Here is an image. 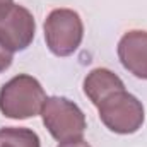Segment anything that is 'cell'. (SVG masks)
<instances>
[{
    "label": "cell",
    "instance_id": "obj_4",
    "mask_svg": "<svg viewBox=\"0 0 147 147\" xmlns=\"http://www.w3.org/2000/svg\"><path fill=\"white\" fill-rule=\"evenodd\" d=\"M45 41L48 50L57 57L75 53L84 38L80 16L72 9H55L45 19Z\"/></svg>",
    "mask_w": 147,
    "mask_h": 147
},
{
    "label": "cell",
    "instance_id": "obj_3",
    "mask_svg": "<svg viewBox=\"0 0 147 147\" xmlns=\"http://www.w3.org/2000/svg\"><path fill=\"white\" fill-rule=\"evenodd\" d=\"M96 108L103 125L118 135L135 134L139 128H142L146 120L142 103L125 89L111 92Z\"/></svg>",
    "mask_w": 147,
    "mask_h": 147
},
{
    "label": "cell",
    "instance_id": "obj_7",
    "mask_svg": "<svg viewBox=\"0 0 147 147\" xmlns=\"http://www.w3.org/2000/svg\"><path fill=\"white\" fill-rule=\"evenodd\" d=\"M120 89H125L123 80L115 72L105 67L92 69L84 79V94L89 98V101L94 106H98L111 92Z\"/></svg>",
    "mask_w": 147,
    "mask_h": 147
},
{
    "label": "cell",
    "instance_id": "obj_1",
    "mask_svg": "<svg viewBox=\"0 0 147 147\" xmlns=\"http://www.w3.org/2000/svg\"><path fill=\"white\" fill-rule=\"evenodd\" d=\"M46 101L43 86L36 77L19 74L0 89V111L12 120H28L41 113Z\"/></svg>",
    "mask_w": 147,
    "mask_h": 147
},
{
    "label": "cell",
    "instance_id": "obj_6",
    "mask_svg": "<svg viewBox=\"0 0 147 147\" xmlns=\"http://www.w3.org/2000/svg\"><path fill=\"white\" fill-rule=\"evenodd\" d=\"M118 58L125 70L147 80V31L130 29L118 41Z\"/></svg>",
    "mask_w": 147,
    "mask_h": 147
},
{
    "label": "cell",
    "instance_id": "obj_11",
    "mask_svg": "<svg viewBox=\"0 0 147 147\" xmlns=\"http://www.w3.org/2000/svg\"><path fill=\"white\" fill-rule=\"evenodd\" d=\"M14 5V0H0V19L12 9Z\"/></svg>",
    "mask_w": 147,
    "mask_h": 147
},
{
    "label": "cell",
    "instance_id": "obj_9",
    "mask_svg": "<svg viewBox=\"0 0 147 147\" xmlns=\"http://www.w3.org/2000/svg\"><path fill=\"white\" fill-rule=\"evenodd\" d=\"M12 53L9 51V50H5L2 45H0V74L5 72L10 65H12Z\"/></svg>",
    "mask_w": 147,
    "mask_h": 147
},
{
    "label": "cell",
    "instance_id": "obj_2",
    "mask_svg": "<svg viewBox=\"0 0 147 147\" xmlns=\"http://www.w3.org/2000/svg\"><path fill=\"white\" fill-rule=\"evenodd\" d=\"M39 115L50 135L60 144L79 140L86 134V128H87L86 115L69 98H63V96L46 98Z\"/></svg>",
    "mask_w": 147,
    "mask_h": 147
},
{
    "label": "cell",
    "instance_id": "obj_10",
    "mask_svg": "<svg viewBox=\"0 0 147 147\" xmlns=\"http://www.w3.org/2000/svg\"><path fill=\"white\" fill-rule=\"evenodd\" d=\"M58 147H91V144L86 142L84 139H79V140H70V142H62Z\"/></svg>",
    "mask_w": 147,
    "mask_h": 147
},
{
    "label": "cell",
    "instance_id": "obj_5",
    "mask_svg": "<svg viewBox=\"0 0 147 147\" xmlns=\"http://www.w3.org/2000/svg\"><path fill=\"white\" fill-rule=\"evenodd\" d=\"M36 33V21L33 14L22 5L12 9L0 19V45L10 53L22 51L31 46Z\"/></svg>",
    "mask_w": 147,
    "mask_h": 147
},
{
    "label": "cell",
    "instance_id": "obj_8",
    "mask_svg": "<svg viewBox=\"0 0 147 147\" xmlns=\"http://www.w3.org/2000/svg\"><path fill=\"white\" fill-rule=\"evenodd\" d=\"M0 147H41V142L31 128L3 127L0 128Z\"/></svg>",
    "mask_w": 147,
    "mask_h": 147
}]
</instances>
